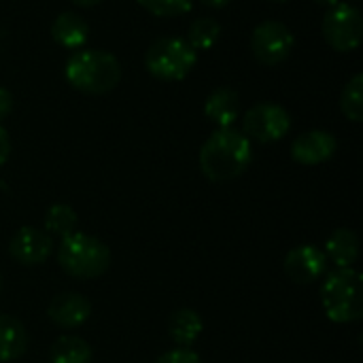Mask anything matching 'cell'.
I'll use <instances>...</instances> for the list:
<instances>
[{
  "label": "cell",
  "instance_id": "1",
  "mask_svg": "<svg viewBox=\"0 0 363 363\" xmlns=\"http://www.w3.org/2000/svg\"><path fill=\"white\" fill-rule=\"evenodd\" d=\"M251 160V140L234 128H219L200 149V168L213 183L238 179L249 168Z\"/></svg>",
  "mask_w": 363,
  "mask_h": 363
},
{
  "label": "cell",
  "instance_id": "2",
  "mask_svg": "<svg viewBox=\"0 0 363 363\" xmlns=\"http://www.w3.org/2000/svg\"><path fill=\"white\" fill-rule=\"evenodd\" d=\"M64 74L74 89L89 96H102L119 85L121 64L108 51L81 49L68 57Z\"/></svg>",
  "mask_w": 363,
  "mask_h": 363
},
{
  "label": "cell",
  "instance_id": "3",
  "mask_svg": "<svg viewBox=\"0 0 363 363\" xmlns=\"http://www.w3.org/2000/svg\"><path fill=\"white\" fill-rule=\"evenodd\" d=\"M321 304L330 321L355 323L363 317V279L353 268L325 272L321 285Z\"/></svg>",
  "mask_w": 363,
  "mask_h": 363
},
{
  "label": "cell",
  "instance_id": "4",
  "mask_svg": "<svg viewBox=\"0 0 363 363\" xmlns=\"http://www.w3.org/2000/svg\"><path fill=\"white\" fill-rule=\"evenodd\" d=\"M57 262L66 274L81 279V281H89V279L102 277L108 270L111 251L100 238L74 232L62 238Z\"/></svg>",
  "mask_w": 363,
  "mask_h": 363
},
{
  "label": "cell",
  "instance_id": "5",
  "mask_svg": "<svg viewBox=\"0 0 363 363\" xmlns=\"http://www.w3.org/2000/svg\"><path fill=\"white\" fill-rule=\"evenodd\" d=\"M198 51L177 36L157 38L145 53V68L160 81H183L196 66Z\"/></svg>",
  "mask_w": 363,
  "mask_h": 363
},
{
  "label": "cell",
  "instance_id": "6",
  "mask_svg": "<svg viewBox=\"0 0 363 363\" xmlns=\"http://www.w3.org/2000/svg\"><path fill=\"white\" fill-rule=\"evenodd\" d=\"M323 38L338 53L355 51L362 45L363 38V21L359 9L349 2L334 4L323 17Z\"/></svg>",
  "mask_w": 363,
  "mask_h": 363
},
{
  "label": "cell",
  "instance_id": "7",
  "mask_svg": "<svg viewBox=\"0 0 363 363\" xmlns=\"http://www.w3.org/2000/svg\"><path fill=\"white\" fill-rule=\"evenodd\" d=\"M242 130L245 136L257 143H277L281 138L287 136V132L291 130V117L289 113L272 102H259L255 106H251L245 117H242Z\"/></svg>",
  "mask_w": 363,
  "mask_h": 363
},
{
  "label": "cell",
  "instance_id": "8",
  "mask_svg": "<svg viewBox=\"0 0 363 363\" xmlns=\"http://www.w3.org/2000/svg\"><path fill=\"white\" fill-rule=\"evenodd\" d=\"M294 34L291 30L274 19L262 21L251 36V51L255 60L264 66L283 64L294 51Z\"/></svg>",
  "mask_w": 363,
  "mask_h": 363
},
{
  "label": "cell",
  "instance_id": "9",
  "mask_svg": "<svg viewBox=\"0 0 363 363\" xmlns=\"http://www.w3.org/2000/svg\"><path fill=\"white\" fill-rule=\"evenodd\" d=\"M11 257L21 266H40L53 253V240L47 232L26 225L15 232L9 242Z\"/></svg>",
  "mask_w": 363,
  "mask_h": 363
},
{
  "label": "cell",
  "instance_id": "10",
  "mask_svg": "<svg viewBox=\"0 0 363 363\" xmlns=\"http://www.w3.org/2000/svg\"><path fill=\"white\" fill-rule=\"evenodd\" d=\"M328 257L321 249L313 247V245H302L296 247L287 253L285 257V274L298 283V285H311L317 279L325 277L328 272Z\"/></svg>",
  "mask_w": 363,
  "mask_h": 363
},
{
  "label": "cell",
  "instance_id": "11",
  "mask_svg": "<svg viewBox=\"0 0 363 363\" xmlns=\"http://www.w3.org/2000/svg\"><path fill=\"white\" fill-rule=\"evenodd\" d=\"M338 143L325 130H311L300 134L291 145V157L302 166H319L334 157Z\"/></svg>",
  "mask_w": 363,
  "mask_h": 363
},
{
  "label": "cell",
  "instance_id": "12",
  "mask_svg": "<svg viewBox=\"0 0 363 363\" xmlns=\"http://www.w3.org/2000/svg\"><path fill=\"white\" fill-rule=\"evenodd\" d=\"M47 317L62 330H74L91 317V302L81 294L66 291L51 300Z\"/></svg>",
  "mask_w": 363,
  "mask_h": 363
},
{
  "label": "cell",
  "instance_id": "13",
  "mask_svg": "<svg viewBox=\"0 0 363 363\" xmlns=\"http://www.w3.org/2000/svg\"><path fill=\"white\" fill-rule=\"evenodd\" d=\"M204 115L219 128H232L240 115V98L230 87L215 89L204 104Z\"/></svg>",
  "mask_w": 363,
  "mask_h": 363
},
{
  "label": "cell",
  "instance_id": "14",
  "mask_svg": "<svg viewBox=\"0 0 363 363\" xmlns=\"http://www.w3.org/2000/svg\"><path fill=\"white\" fill-rule=\"evenodd\" d=\"M89 26L74 13H62L51 23V38L64 49H81L87 43Z\"/></svg>",
  "mask_w": 363,
  "mask_h": 363
},
{
  "label": "cell",
  "instance_id": "15",
  "mask_svg": "<svg viewBox=\"0 0 363 363\" xmlns=\"http://www.w3.org/2000/svg\"><path fill=\"white\" fill-rule=\"evenodd\" d=\"M28 349V334L21 321L0 315V362H17Z\"/></svg>",
  "mask_w": 363,
  "mask_h": 363
},
{
  "label": "cell",
  "instance_id": "16",
  "mask_svg": "<svg viewBox=\"0 0 363 363\" xmlns=\"http://www.w3.org/2000/svg\"><path fill=\"white\" fill-rule=\"evenodd\" d=\"M325 257L338 268H351L359 257V238L353 230L340 228L325 242Z\"/></svg>",
  "mask_w": 363,
  "mask_h": 363
},
{
  "label": "cell",
  "instance_id": "17",
  "mask_svg": "<svg viewBox=\"0 0 363 363\" xmlns=\"http://www.w3.org/2000/svg\"><path fill=\"white\" fill-rule=\"evenodd\" d=\"M202 330H204L202 317L191 308H179L168 319V334H170L172 342L179 347L194 345L200 338Z\"/></svg>",
  "mask_w": 363,
  "mask_h": 363
},
{
  "label": "cell",
  "instance_id": "18",
  "mask_svg": "<svg viewBox=\"0 0 363 363\" xmlns=\"http://www.w3.org/2000/svg\"><path fill=\"white\" fill-rule=\"evenodd\" d=\"M51 363H91V347L79 336H62L49 351Z\"/></svg>",
  "mask_w": 363,
  "mask_h": 363
},
{
  "label": "cell",
  "instance_id": "19",
  "mask_svg": "<svg viewBox=\"0 0 363 363\" xmlns=\"http://www.w3.org/2000/svg\"><path fill=\"white\" fill-rule=\"evenodd\" d=\"M77 230V213L68 204H53L45 213V232L66 238Z\"/></svg>",
  "mask_w": 363,
  "mask_h": 363
},
{
  "label": "cell",
  "instance_id": "20",
  "mask_svg": "<svg viewBox=\"0 0 363 363\" xmlns=\"http://www.w3.org/2000/svg\"><path fill=\"white\" fill-rule=\"evenodd\" d=\"M221 36V26L217 19L213 17H198L194 19V23L189 26V34H187V43L198 51H204V49H211Z\"/></svg>",
  "mask_w": 363,
  "mask_h": 363
},
{
  "label": "cell",
  "instance_id": "21",
  "mask_svg": "<svg viewBox=\"0 0 363 363\" xmlns=\"http://www.w3.org/2000/svg\"><path fill=\"white\" fill-rule=\"evenodd\" d=\"M340 108H342V113L351 119V121H355V123H359L363 119V74L362 72H357L347 85H345V89H342V96H340Z\"/></svg>",
  "mask_w": 363,
  "mask_h": 363
},
{
  "label": "cell",
  "instance_id": "22",
  "mask_svg": "<svg viewBox=\"0 0 363 363\" xmlns=\"http://www.w3.org/2000/svg\"><path fill=\"white\" fill-rule=\"evenodd\" d=\"M145 11L157 17H177L191 9L194 0H136Z\"/></svg>",
  "mask_w": 363,
  "mask_h": 363
},
{
  "label": "cell",
  "instance_id": "23",
  "mask_svg": "<svg viewBox=\"0 0 363 363\" xmlns=\"http://www.w3.org/2000/svg\"><path fill=\"white\" fill-rule=\"evenodd\" d=\"M155 363H202V359L198 357V353L181 347V349H174V351L164 353L162 357L155 359Z\"/></svg>",
  "mask_w": 363,
  "mask_h": 363
},
{
  "label": "cell",
  "instance_id": "24",
  "mask_svg": "<svg viewBox=\"0 0 363 363\" xmlns=\"http://www.w3.org/2000/svg\"><path fill=\"white\" fill-rule=\"evenodd\" d=\"M13 111V94L6 87H0V121L9 117Z\"/></svg>",
  "mask_w": 363,
  "mask_h": 363
},
{
  "label": "cell",
  "instance_id": "25",
  "mask_svg": "<svg viewBox=\"0 0 363 363\" xmlns=\"http://www.w3.org/2000/svg\"><path fill=\"white\" fill-rule=\"evenodd\" d=\"M11 155V138H9V132L0 125V166L9 160Z\"/></svg>",
  "mask_w": 363,
  "mask_h": 363
},
{
  "label": "cell",
  "instance_id": "26",
  "mask_svg": "<svg viewBox=\"0 0 363 363\" xmlns=\"http://www.w3.org/2000/svg\"><path fill=\"white\" fill-rule=\"evenodd\" d=\"M202 4H206V6H213V9H223V6H228L232 0H200Z\"/></svg>",
  "mask_w": 363,
  "mask_h": 363
},
{
  "label": "cell",
  "instance_id": "27",
  "mask_svg": "<svg viewBox=\"0 0 363 363\" xmlns=\"http://www.w3.org/2000/svg\"><path fill=\"white\" fill-rule=\"evenodd\" d=\"M77 6H83V9H87V6H96L98 2H102V0H72Z\"/></svg>",
  "mask_w": 363,
  "mask_h": 363
},
{
  "label": "cell",
  "instance_id": "28",
  "mask_svg": "<svg viewBox=\"0 0 363 363\" xmlns=\"http://www.w3.org/2000/svg\"><path fill=\"white\" fill-rule=\"evenodd\" d=\"M317 4H325V6H334V4H338V0H315Z\"/></svg>",
  "mask_w": 363,
  "mask_h": 363
},
{
  "label": "cell",
  "instance_id": "29",
  "mask_svg": "<svg viewBox=\"0 0 363 363\" xmlns=\"http://www.w3.org/2000/svg\"><path fill=\"white\" fill-rule=\"evenodd\" d=\"M270 2H285V0H270Z\"/></svg>",
  "mask_w": 363,
  "mask_h": 363
},
{
  "label": "cell",
  "instance_id": "30",
  "mask_svg": "<svg viewBox=\"0 0 363 363\" xmlns=\"http://www.w3.org/2000/svg\"><path fill=\"white\" fill-rule=\"evenodd\" d=\"M0 289H2V279H0Z\"/></svg>",
  "mask_w": 363,
  "mask_h": 363
}]
</instances>
